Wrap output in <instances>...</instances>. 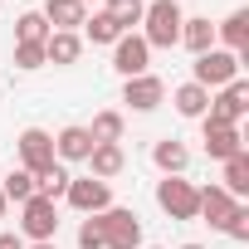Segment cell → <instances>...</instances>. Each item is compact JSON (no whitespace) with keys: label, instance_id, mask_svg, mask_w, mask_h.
I'll return each mask as SVG.
<instances>
[{"label":"cell","instance_id":"cell-1","mask_svg":"<svg viewBox=\"0 0 249 249\" xmlns=\"http://www.w3.org/2000/svg\"><path fill=\"white\" fill-rule=\"evenodd\" d=\"M181 5L176 0H152V5L142 10V39L147 49H176L181 44Z\"/></svg>","mask_w":249,"mask_h":249},{"label":"cell","instance_id":"cell-2","mask_svg":"<svg viewBox=\"0 0 249 249\" xmlns=\"http://www.w3.org/2000/svg\"><path fill=\"white\" fill-rule=\"evenodd\" d=\"M239 54H230V49H205V54H196V64H191V83H200V88H225V83H234L239 78Z\"/></svg>","mask_w":249,"mask_h":249},{"label":"cell","instance_id":"cell-3","mask_svg":"<svg viewBox=\"0 0 249 249\" xmlns=\"http://www.w3.org/2000/svg\"><path fill=\"white\" fill-rule=\"evenodd\" d=\"M98 225H103V249H142V220H137V210L107 205L98 215Z\"/></svg>","mask_w":249,"mask_h":249},{"label":"cell","instance_id":"cell-4","mask_svg":"<svg viewBox=\"0 0 249 249\" xmlns=\"http://www.w3.org/2000/svg\"><path fill=\"white\" fill-rule=\"evenodd\" d=\"M54 234H59V210H54V200H49V196H30V200L20 205V239L44 244V239H54Z\"/></svg>","mask_w":249,"mask_h":249},{"label":"cell","instance_id":"cell-5","mask_svg":"<svg viewBox=\"0 0 249 249\" xmlns=\"http://www.w3.org/2000/svg\"><path fill=\"white\" fill-rule=\"evenodd\" d=\"M244 112H249V83H244V78H234V83H225L220 93H210L205 122H220V127H239V122H244Z\"/></svg>","mask_w":249,"mask_h":249},{"label":"cell","instance_id":"cell-6","mask_svg":"<svg viewBox=\"0 0 249 249\" xmlns=\"http://www.w3.org/2000/svg\"><path fill=\"white\" fill-rule=\"evenodd\" d=\"M157 205H161L171 220H196L200 191H196L186 176H161V181H157Z\"/></svg>","mask_w":249,"mask_h":249},{"label":"cell","instance_id":"cell-7","mask_svg":"<svg viewBox=\"0 0 249 249\" xmlns=\"http://www.w3.org/2000/svg\"><path fill=\"white\" fill-rule=\"evenodd\" d=\"M64 200L78 210V215H103L112 205V181H98V176H73Z\"/></svg>","mask_w":249,"mask_h":249},{"label":"cell","instance_id":"cell-8","mask_svg":"<svg viewBox=\"0 0 249 249\" xmlns=\"http://www.w3.org/2000/svg\"><path fill=\"white\" fill-rule=\"evenodd\" d=\"M15 152H20V166L35 176V171H44V166L54 161V132H44V127H25V132L15 137Z\"/></svg>","mask_w":249,"mask_h":249},{"label":"cell","instance_id":"cell-9","mask_svg":"<svg viewBox=\"0 0 249 249\" xmlns=\"http://www.w3.org/2000/svg\"><path fill=\"white\" fill-rule=\"evenodd\" d=\"M122 103H127L132 112H152L166 103V83L157 73H137V78H122Z\"/></svg>","mask_w":249,"mask_h":249},{"label":"cell","instance_id":"cell-10","mask_svg":"<svg viewBox=\"0 0 249 249\" xmlns=\"http://www.w3.org/2000/svg\"><path fill=\"white\" fill-rule=\"evenodd\" d=\"M200 142H205L210 161H230V157L244 152V132L239 127H220V122H205V117H200Z\"/></svg>","mask_w":249,"mask_h":249},{"label":"cell","instance_id":"cell-11","mask_svg":"<svg viewBox=\"0 0 249 249\" xmlns=\"http://www.w3.org/2000/svg\"><path fill=\"white\" fill-rule=\"evenodd\" d=\"M98 142H93V132L83 127V122H69V127H59L54 132V161H64V166H73V161H88V152H93Z\"/></svg>","mask_w":249,"mask_h":249},{"label":"cell","instance_id":"cell-12","mask_svg":"<svg viewBox=\"0 0 249 249\" xmlns=\"http://www.w3.org/2000/svg\"><path fill=\"white\" fill-rule=\"evenodd\" d=\"M147 64H152V49H147V39H142V35H122V39L112 44V69H117L122 78L147 73Z\"/></svg>","mask_w":249,"mask_h":249},{"label":"cell","instance_id":"cell-13","mask_svg":"<svg viewBox=\"0 0 249 249\" xmlns=\"http://www.w3.org/2000/svg\"><path fill=\"white\" fill-rule=\"evenodd\" d=\"M200 191V205H196V220H205L210 230H225V220H230V210L239 205L225 186H196Z\"/></svg>","mask_w":249,"mask_h":249},{"label":"cell","instance_id":"cell-14","mask_svg":"<svg viewBox=\"0 0 249 249\" xmlns=\"http://www.w3.org/2000/svg\"><path fill=\"white\" fill-rule=\"evenodd\" d=\"M215 44H220V49H230V54H239V59L249 54V10H244V5H239V10H230V15L215 25Z\"/></svg>","mask_w":249,"mask_h":249},{"label":"cell","instance_id":"cell-15","mask_svg":"<svg viewBox=\"0 0 249 249\" xmlns=\"http://www.w3.org/2000/svg\"><path fill=\"white\" fill-rule=\"evenodd\" d=\"M39 15H44L49 30H69V35H78L83 20H88V5H83V0H44Z\"/></svg>","mask_w":249,"mask_h":249},{"label":"cell","instance_id":"cell-16","mask_svg":"<svg viewBox=\"0 0 249 249\" xmlns=\"http://www.w3.org/2000/svg\"><path fill=\"white\" fill-rule=\"evenodd\" d=\"M78 54H83V39H78V35H69V30H54V35L44 39V64H54V69L78 64Z\"/></svg>","mask_w":249,"mask_h":249},{"label":"cell","instance_id":"cell-17","mask_svg":"<svg viewBox=\"0 0 249 249\" xmlns=\"http://www.w3.org/2000/svg\"><path fill=\"white\" fill-rule=\"evenodd\" d=\"M152 161H157V171H161V176H186V166H191V152H186V142H176V137H161V142L152 147Z\"/></svg>","mask_w":249,"mask_h":249},{"label":"cell","instance_id":"cell-18","mask_svg":"<svg viewBox=\"0 0 249 249\" xmlns=\"http://www.w3.org/2000/svg\"><path fill=\"white\" fill-rule=\"evenodd\" d=\"M88 166H93L98 181H112L122 166H127V157H122V142H98V147L88 152Z\"/></svg>","mask_w":249,"mask_h":249},{"label":"cell","instance_id":"cell-19","mask_svg":"<svg viewBox=\"0 0 249 249\" xmlns=\"http://www.w3.org/2000/svg\"><path fill=\"white\" fill-rule=\"evenodd\" d=\"M181 44H186L191 54L215 49V25H210V15H186V20H181Z\"/></svg>","mask_w":249,"mask_h":249},{"label":"cell","instance_id":"cell-20","mask_svg":"<svg viewBox=\"0 0 249 249\" xmlns=\"http://www.w3.org/2000/svg\"><path fill=\"white\" fill-rule=\"evenodd\" d=\"M171 103H176V112L181 117H205V107H210V88H200V83H181L176 93H171Z\"/></svg>","mask_w":249,"mask_h":249},{"label":"cell","instance_id":"cell-21","mask_svg":"<svg viewBox=\"0 0 249 249\" xmlns=\"http://www.w3.org/2000/svg\"><path fill=\"white\" fill-rule=\"evenodd\" d=\"M69 166L64 161H49L44 171H35V196H49V200H64V191H69Z\"/></svg>","mask_w":249,"mask_h":249},{"label":"cell","instance_id":"cell-22","mask_svg":"<svg viewBox=\"0 0 249 249\" xmlns=\"http://www.w3.org/2000/svg\"><path fill=\"white\" fill-rule=\"evenodd\" d=\"M142 10H147V0H103V15L122 35H132V25H142Z\"/></svg>","mask_w":249,"mask_h":249},{"label":"cell","instance_id":"cell-23","mask_svg":"<svg viewBox=\"0 0 249 249\" xmlns=\"http://www.w3.org/2000/svg\"><path fill=\"white\" fill-rule=\"evenodd\" d=\"M234 200H244L249 196V152H239V157H230L225 161V181H220Z\"/></svg>","mask_w":249,"mask_h":249},{"label":"cell","instance_id":"cell-24","mask_svg":"<svg viewBox=\"0 0 249 249\" xmlns=\"http://www.w3.org/2000/svg\"><path fill=\"white\" fill-rule=\"evenodd\" d=\"M49 35H54V30L44 25V15H39V10H25V15L15 20V44H44Z\"/></svg>","mask_w":249,"mask_h":249},{"label":"cell","instance_id":"cell-25","mask_svg":"<svg viewBox=\"0 0 249 249\" xmlns=\"http://www.w3.org/2000/svg\"><path fill=\"white\" fill-rule=\"evenodd\" d=\"M122 127H127V122H122V112H117V107H103V112L88 122L93 142H122Z\"/></svg>","mask_w":249,"mask_h":249},{"label":"cell","instance_id":"cell-26","mask_svg":"<svg viewBox=\"0 0 249 249\" xmlns=\"http://www.w3.org/2000/svg\"><path fill=\"white\" fill-rule=\"evenodd\" d=\"M0 196H5V200H15V205H25V200L35 196V176H30L25 166L5 171V181H0Z\"/></svg>","mask_w":249,"mask_h":249},{"label":"cell","instance_id":"cell-27","mask_svg":"<svg viewBox=\"0 0 249 249\" xmlns=\"http://www.w3.org/2000/svg\"><path fill=\"white\" fill-rule=\"evenodd\" d=\"M78 39H93V44H117V39H122V30H117L103 10H93V15L83 20V35H78Z\"/></svg>","mask_w":249,"mask_h":249},{"label":"cell","instance_id":"cell-28","mask_svg":"<svg viewBox=\"0 0 249 249\" xmlns=\"http://www.w3.org/2000/svg\"><path fill=\"white\" fill-rule=\"evenodd\" d=\"M15 69H25V73L44 69V44H15Z\"/></svg>","mask_w":249,"mask_h":249},{"label":"cell","instance_id":"cell-29","mask_svg":"<svg viewBox=\"0 0 249 249\" xmlns=\"http://www.w3.org/2000/svg\"><path fill=\"white\" fill-rule=\"evenodd\" d=\"M225 234H230V239H239V244L249 239V205H244V200L230 210V220H225Z\"/></svg>","mask_w":249,"mask_h":249},{"label":"cell","instance_id":"cell-30","mask_svg":"<svg viewBox=\"0 0 249 249\" xmlns=\"http://www.w3.org/2000/svg\"><path fill=\"white\" fill-rule=\"evenodd\" d=\"M78 249H103V225H98V215H83V225H78Z\"/></svg>","mask_w":249,"mask_h":249},{"label":"cell","instance_id":"cell-31","mask_svg":"<svg viewBox=\"0 0 249 249\" xmlns=\"http://www.w3.org/2000/svg\"><path fill=\"white\" fill-rule=\"evenodd\" d=\"M0 249H25V239L15 230H0Z\"/></svg>","mask_w":249,"mask_h":249},{"label":"cell","instance_id":"cell-32","mask_svg":"<svg viewBox=\"0 0 249 249\" xmlns=\"http://www.w3.org/2000/svg\"><path fill=\"white\" fill-rule=\"evenodd\" d=\"M25 249H59V244H54V239H44V244H25Z\"/></svg>","mask_w":249,"mask_h":249},{"label":"cell","instance_id":"cell-33","mask_svg":"<svg viewBox=\"0 0 249 249\" xmlns=\"http://www.w3.org/2000/svg\"><path fill=\"white\" fill-rule=\"evenodd\" d=\"M5 205H10V200H5V196H0V220H5Z\"/></svg>","mask_w":249,"mask_h":249},{"label":"cell","instance_id":"cell-34","mask_svg":"<svg viewBox=\"0 0 249 249\" xmlns=\"http://www.w3.org/2000/svg\"><path fill=\"white\" fill-rule=\"evenodd\" d=\"M181 249H205V244H181Z\"/></svg>","mask_w":249,"mask_h":249},{"label":"cell","instance_id":"cell-35","mask_svg":"<svg viewBox=\"0 0 249 249\" xmlns=\"http://www.w3.org/2000/svg\"><path fill=\"white\" fill-rule=\"evenodd\" d=\"M142 249H161V244H142Z\"/></svg>","mask_w":249,"mask_h":249},{"label":"cell","instance_id":"cell-36","mask_svg":"<svg viewBox=\"0 0 249 249\" xmlns=\"http://www.w3.org/2000/svg\"><path fill=\"white\" fill-rule=\"evenodd\" d=\"M83 5H88V0H83Z\"/></svg>","mask_w":249,"mask_h":249}]
</instances>
